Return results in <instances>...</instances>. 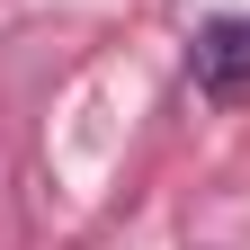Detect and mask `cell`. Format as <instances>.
I'll list each match as a JSON object with an SVG mask.
<instances>
[{"label": "cell", "instance_id": "cell-1", "mask_svg": "<svg viewBox=\"0 0 250 250\" xmlns=\"http://www.w3.org/2000/svg\"><path fill=\"white\" fill-rule=\"evenodd\" d=\"M188 81L206 89V99H250V18H214L206 36H197V54H188Z\"/></svg>", "mask_w": 250, "mask_h": 250}]
</instances>
